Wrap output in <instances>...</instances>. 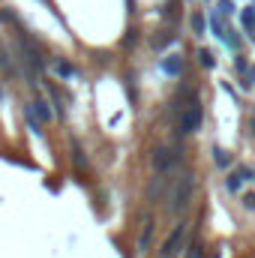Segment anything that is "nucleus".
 I'll use <instances>...</instances> for the list:
<instances>
[{"mask_svg": "<svg viewBox=\"0 0 255 258\" xmlns=\"http://www.w3.org/2000/svg\"><path fill=\"white\" fill-rule=\"evenodd\" d=\"M252 177H255V174H252Z\"/></svg>", "mask_w": 255, "mask_h": 258, "instance_id": "f3484780", "label": "nucleus"}, {"mask_svg": "<svg viewBox=\"0 0 255 258\" xmlns=\"http://www.w3.org/2000/svg\"><path fill=\"white\" fill-rule=\"evenodd\" d=\"M249 126H252V132H255V117H252V123H249Z\"/></svg>", "mask_w": 255, "mask_h": 258, "instance_id": "2eb2a0df", "label": "nucleus"}, {"mask_svg": "<svg viewBox=\"0 0 255 258\" xmlns=\"http://www.w3.org/2000/svg\"><path fill=\"white\" fill-rule=\"evenodd\" d=\"M213 258H219V252H213Z\"/></svg>", "mask_w": 255, "mask_h": 258, "instance_id": "dca6fc26", "label": "nucleus"}, {"mask_svg": "<svg viewBox=\"0 0 255 258\" xmlns=\"http://www.w3.org/2000/svg\"><path fill=\"white\" fill-rule=\"evenodd\" d=\"M243 207H246V210H255V192H252V195H246V198H243Z\"/></svg>", "mask_w": 255, "mask_h": 258, "instance_id": "ddd939ff", "label": "nucleus"}, {"mask_svg": "<svg viewBox=\"0 0 255 258\" xmlns=\"http://www.w3.org/2000/svg\"><path fill=\"white\" fill-rule=\"evenodd\" d=\"M213 159H216V165H219V168H225V165L231 162V153H225V150H219V147H216V150H213Z\"/></svg>", "mask_w": 255, "mask_h": 258, "instance_id": "6e6552de", "label": "nucleus"}, {"mask_svg": "<svg viewBox=\"0 0 255 258\" xmlns=\"http://www.w3.org/2000/svg\"><path fill=\"white\" fill-rule=\"evenodd\" d=\"M198 63H201V66H207V69H213V63H216V60H213V51L201 48V51H198Z\"/></svg>", "mask_w": 255, "mask_h": 258, "instance_id": "1a4fd4ad", "label": "nucleus"}, {"mask_svg": "<svg viewBox=\"0 0 255 258\" xmlns=\"http://www.w3.org/2000/svg\"><path fill=\"white\" fill-rule=\"evenodd\" d=\"M177 159H180V150H171V147H156L153 150V168L159 174H168Z\"/></svg>", "mask_w": 255, "mask_h": 258, "instance_id": "f03ea898", "label": "nucleus"}, {"mask_svg": "<svg viewBox=\"0 0 255 258\" xmlns=\"http://www.w3.org/2000/svg\"><path fill=\"white\" fill-rule=\"evenodd\" d=\"M150 237H153V216H144L141 219V234H138V252L150 249Z\"/></svg>", "mask_w": 255, "mask_h": 258, "instance_id": "39448f33", "label": "nucleus"}, {"mask_svg": "<svg viewBox=\"0 0 255 258\" xmlns=\"http://www.w3.org/2000/svg\"><path fill=\"white\" fill-rule=\"evenodd\" d=\"M180 66H183V63H180V57H174V54H168L162 60V69L168 72V75H180Z\"/></svg>", "mask_w": 255, "mask_h": 258, "instance_id": "423d86ee", "label": "nucleus"}, {"mask_svg": "<svg viewBox=\"0 0 255 258\" xmlns=\"http://www.w3.org/2000/svg\"><path fill=\"white\" fill-rule=\"evenodd\" d=\"M54 69L60 72V75H72V66H69V63H63V60H60V63H57Z\"/></svg>", "mask_w": 255, "mask_h": 258, "instance_id": "9b49d317", "label": "nucleus"}, {"mask_svg": "<svg viewBox=\"0 0 255 258\" xmlns=\"http://www.w3.org/2000/svg\"><path fill=\"white\" fill-rule=\"evenodd\" d=\"M192 27L201 33V30H204V18H201V15H195V18H192Z\"/></svg>", "mask_w": 255, "mask_h": 258, "instance_id": "4468645a", "label": "nucleus"}, {"mask_svg": "<svg viewBox=\"0 0 255 258\" xmlns=\"http://www.w3.org/2000/svg\"><path fill=\"white\" fill-rule=\"evenodd\" d=\"M30 108H33V114L39 117L42 123H45V120H51V111L45 108V102H39V99H36V102H30Z\"/></svg>", "mask_w": 255, "mask_h": 258, "instance_id": "0eeeda50", "label": "nucleus"}, {"mask_svg": "<svg viewBox=\"0 0 255 258\" xmlns=\"http://www.w3.org/2000/svg\"><path fill=\"white\" fill-rule=\"evenodd\" d=\"M183 237H186V225L180 222L171 234H168V240L162 243V249H159V258H177L180 255V249H183Z\"/></svg>", "mask_w": 255, "mask_h": 258, "instance_id": "f257e3e1", "label": "nucleus"}, {"mask_svg": "<svg viewBox=\"0 0 255 258\" xmlns=\"http://www.w3.org/2000/svg\"><path fill=\"white\" fill-rule=\"evenodd\" d=\"M192 186H195L192 174H183V177H180V186H177V192H174V210H183V207H189Z\"/></svg>", "mask_w": 255, "mask_h": 258, "instance_id": "20e7f679", "label": "nucleus"}, {"mask_svg": "<svg viewBox=\"0 0 255 258\" xmlns=\"http://www.w3.org/2000/svg\"><path fill=\"white\" fill-rule=\"evenodd\" d=\"M72 159H75V165H78V168H81V165H87V159H84V153H81L78 141H72Z\"/></svg>", "mask_w": 255, "mask_h": 258, "instance_id": "9d476101", "label": "nucleus"}, {"mask_svg": "<svg viewBox=\"0 0 255 258\" xmlns=\"http://www.w3.org/2000/svg\"><path fill=\"white\" fill-rule=\"evenodd\" d=\"M219 12H222V15H231V12H234V6H231V0H222V3H219Z\"/></svg>", "mask_w": 255, "mask_h": 258, "instance_id": "f8f14e48", "label": "nucleus"}, {"mask_svg": "<svg viewBox=\"0 0 255 258\" xmlns=\"http://www.w3.org/2000/svg\"><path fill=\"white\" fill-rule=\"evenodd\" d=\"M201 126V105L198 102H192L183 114H180V135H189V132H195Z\"/></svg>", "mask_w": 255, "mask_h": 258, "instance_id": "7ed1b4c3", "label": "nucleus"}]
</instances>
